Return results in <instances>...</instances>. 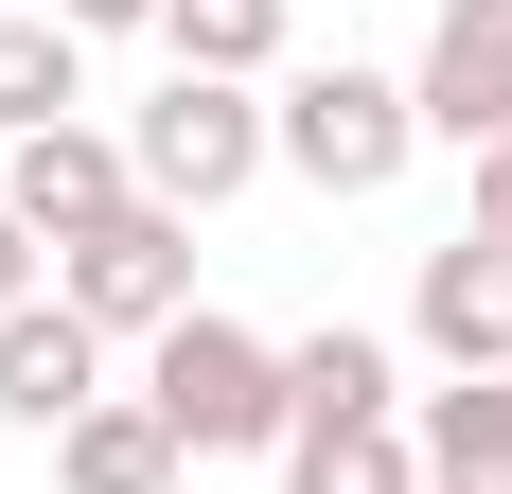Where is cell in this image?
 <instances>
[{
	"label": "cell",
	"mask_w": 512,
	"mask_h": 494,
	"mask_svg": "<svg viewBox=\"0 0 512 494\" xmlns=\"http://www.w3.org/2000/svg\"><path fill=\"white\" fill-rule=\"evenodd\" d=\"M142 406L177 424V459H283V336L195 300V318L142 336Z\"/></svg>",
	"instance_id": "cell-1"
},
{
	"label": "cell",
	"mask_w": 512,
	"mask_h": 494,
	"mask_svg": "<svg viewBox=\"0 0 512 494\" xmlns=\"http://www.w3.org/2000/svg\"><path fill=\"white\" fill-rule=\"evenodd\" d=\"M265 142H283V177H301V195H389V177L424 159V106H407V71L318 53V71H283V89H265Z\"/></svg>",
	"instance_id": "cell-2"
},
{
	"label": "cell",
	"mask_w": 512,
	"mask_h": 494,
	"mask_svg": "<svg viewBox=\"0 0 512 494\" xmlns=\"http://www.w3.org/2000/svg\"><path fill=\"white\" fill-rule=\"evenodd\" d=\"M124 159H142L159 212H230L283 142H265V89H230V71H159V89L124 106Z\"/></svg>",
	"instance_id": "cell-3"
},
{
	"label": "cell",
	"mask_w": 512,
	"mask_h": 494,
	"mask_svg": "<svg viewBox=\"0 0 512 494\" xmlns=\"http://www.w3.org/2000/svg\"><path fill=\"white\" fill-rule=\"evenodd\" d=\"M53 300H71V318H89V336H124L142 353L159 318H195V212H106L89 247H53Z\"/></svg>",
	"instance_id": "cell-4"
},
{
	"label": "cell",
	"mask_w": 512,
	"mask_h": 494,
	"mask_svg": "<svg viewBox=\"0 0 512 494\" xmlns=\"http://www.w3.org/2000/svg\"><path fill=\"white\" fill-rule=\"evenodd\" d=\"M0 212L36 247H89L106 212H142V159H124V124H36V142L0 159Z\"/></svg>",
	"instance_id": "cell-5"
},
{
	"label": "cell",
	"mask_w": 512,
	"mask_h": 494,
	"mask_svg": "<svg viewBox=\"0 0 512 494\" xmlns=\"http://www.w3.org/2000/svg\"><path fill=\"white\" fill-rule=\"evenodd\" d=\"M407 106H424V142H512V0H442L407 53Z\"/></svg>",
	"instance_id": "cell-6"
},
{
	"label": "cell",
	"mask_w": 512,
	"mask_h": 494,
	"mask_svg": "<svg viewBox=\"0 0 512 494\" xmlns=\"http://www.w3.org/2000/svg\"><path fill=\"white\" fill-rule=\"evenodd\" d=\"M106 353H124V336H89L71 300H18V318H0V424H18V442H53L71 406H106V389H124Z\"/></svg>",
	"instance_id": "cell-7"
},
{
	"label": "cell",
	"mask_w": 512,
	"mask_h": 494,
	"mask_svg": "<svg viewBox=\"0 0 512 494\" xmlns=\"http://www.w3.org/2000/svg\"><path fill=\"white\" fill-rule=\"evenodd\" d=\"M407 336L442 353V371H512V247L442 230V247H424V283H407Z\"/></svg>",
	"instance_id": "cell-8"
},
{
	"label": "cell",
	"mask_w": 512,
	"mask_h": 494,
	"mask_svg": "<svg viewBox=\"0 0 512 494\" xmlns=\"http://www.w3.org/2000/svg\"><path fill=\"white\" fill-rule=\"evenodd\" d=\"M407 442H424V494H512V371L407 389Z\"/></svg>",
	"instance_id": "cell-9"
},
{
	"label": "cell",
	"mask_w": 512,
	"mask_h": 494,
	"mask_svg": "<svg viewBox=\"0 0 512 494\" xmlns=\"http://www.w3.org/2000/svg\"><path fill=\"white\" fill-rule=\"evenodd\" d=\"M301 424H407V371H389V336H354V318L283 336V442H301Z\"/></svg>",
	"instance_id": "cell-10"
},
{
	"label": "cell",
	"mask_w": 512,
	"mask_h": 494,
	"mask_svg": "<svg viewBox=\"0 0 512 494\" xmlns=\"http://www.w3.org/2000/svg\"><path fill=\"white\" fill-rule=\"evenodd\" d=\"M53 477H71V494H177L195 459H177V424H159L142 389H106V406H71V424H53Z\"/></svg>",
	"instance_id": "cell-11"
},
{
	"label": "cell",
	"mask_w": 512,
	"mask_h": 494,
	"mask_svg": "<svg viewBox=\"0 0 512 494\" xmlns=\"http://www.w3.org/2000/svg\"><path fill=\"white\" fill-rule=\"evenodd\" d=\"M36 124H89V36L71 18H0V142Z\"/></svg>",
	"instance_id": "cell-12"
},
{
	"label": "cell",
	"mask_w": 512,
	"mask_h": 494,
	"mask_svg": "<svg viewBox=\"0 0 512 494\" xmlns=\"http://www.w3.org/2000/svg\"><path fill=\"white\" fill-rule=\"evenodd\" d=\"M283 18L301 0H159V53L177 71H230V89H283Z\"/></svg>",
	"instance_id": "cell-13"
},
{
	"label": "cell",
	"mask_w": 512,
	"mask_h": 494,
	"mask_svg": "<svg viewBox=\"0 0 512 494\" xmlns=\"http://www.w3.org/2000/svg\"><path fill=\"white\" fill-rule=\"evenodd\" d=\"M283 494H424V442L407 424H301L283 442Z\"/></svg>",
	"instance_id": "cell-14"
},
{
	"label": "cell",
	"mask_w": 512,
	"mask_h": 494,
	"mask_svg": "<svg viewBox=\"0 0 512 494\" xmlns=\"http://www.w3.org/2000/svg\"><path fill=\"white\" fill-rule=\"evenodd\" d=\"M18 300H53V247L18 230V212H0V318H18Z\"/></svg>",
	"instance_id": "cell-15"
},
{
	"label": "cell",
	"mask_w": 512,
	"mask_h": 494,
	"mask_svg": "<svg viewBox=\"0 0 512 494\" xmlns=\"http://www.w3.org/2000/svg\"><path fill=\"white\" fill-rule=\"evenodd\" d=\"M477 247H512V142H477V212H460Z\"/></svg>",
	"instance_id": "cell-16"
},
{
	"label": "cell",
	"mask_w": 512,
	"mask_h": 494,
	"mask_svg": "<svg viewBox=\"0 0 512 494\" xmlns=\"http://www.w3.org/2000/svg\"><path fill=\"white\" fill-rule=\"evenodd\" d=\"M71 36H159V0H53Z\"/></svg>",
	"instance_id": "cell-17"
}]
</instances>
